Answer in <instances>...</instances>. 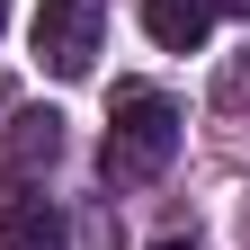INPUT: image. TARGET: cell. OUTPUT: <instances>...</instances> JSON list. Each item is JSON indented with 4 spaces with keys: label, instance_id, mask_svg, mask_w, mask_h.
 <instances>
[{
    "label": "cell",
    "instance_id": "cell-1",
    "mask_svg": "<svg viewBox=\"0 0 250 250\" xmlns=\"http://www.w3.org/2000/svg\"><path fill=\"white\" fill-rule=\"evenodd\" d=\"M179 152V107L161 89H116V116H107V179L116 188H143L161 179Z\"/></svg>",
    "mask_w": 250,
    "mask_h": 250
},
{
    "label": "cell",
    "instance_id": "cell-2",
    "mask_svg": "<svg viewBox=\"0 0 250 250\" xmlns=\"http://www.w3.org/2000/svg\"><path fill=\"white\" fill-rule=\"evenodd\" d=\"M99 27H107V0H45V9H36V54H45V72H54V81H89Z\"/></svg>",
    "mask_w": 250,
    "mask_h": 250
},
{
    "label": "cell",
    "instance_id": "cell-3",
    "mask_svg": "<svg viewBox=\"0 0 250 250\" xmlns=\"http://www.w3.org/2000/svg\"><path fill=\"white\" fill-rule=\"evenodd\" d=\"M0 250H62V214L36 179L0 170Z\"/></svg>",
    "mask_w": 250,
    "mask_h": 250
},
{
    "label": "cell",
    "instance_id": "cell-4",
    "mask_svg": "<svg viewBox=\"0 0 250 250\" xmlns=\"http://www.w3.org/2000/svg\"><path fill=\"white\" fill-rule=\"evenodd\" d=\"M54 161H62V116H54V107H18V116H9V170L36 179V170H54Z\"/></svg>",
    "mask_w": 250,
    "mask_h": 250
},
{
    "label": "cell",
    "instance_id": "cell-5",
    "mask_svg": "<svg viewBox=\"0 0 250 250\" xmlns=\"http://www.w3.org/2000/svg\"><path fill=\"white\" fill-rule=\"evenodd\" d=\"M143 27H152V45L197 54V45H206V27H214V0H143Z\"/></svg>",
    "mask_w": 250,
    "mask_h": 250
},
{
    "label": "cell",
    "instance_id": "cell-6",
    "mask_svg": "<svg viewBox=\"0 0 250 250\" xmlns=\"http://www.w3.org/2000/svg\"><path fill=\"white\" fill-rule=\"evenodd\" d=\"M214 99H224V107H250V45L224 62V72H214Z\"/></svg>",
    "mask_w": 250,
    "mask_h": 250
},
{
    "label": "cell",
    "instance_id": "cell-7",
    "mask_svg": "<svg viewBox=\"0 0 250 250\" xmlns=\"http://www.w3.org/2000/svg\"><path fill=\"white\" fill-rule=\"evenodd\" d=\"M214 9H232V18H250V0H214Z\"/></svg>",
    "mask_w": 250,
    "mask_h": 250
},
{
    "label": "cell",
    "instance_id": "cell-8",
    "mask_svg": "<svg viewBox=\"0 0 250 250\" xmlns=\"http://www.w3.org/2000/svg\"><path fill=\"white\" fill-rule=\"evenodd\" d=\"M152 250H197V241H152Z\"/></svg>",
    "mask_w": 250,
    "mask_h": 250
},
{
    "label": "cell",
    "instance_id": "cell-9",
    "mask_svg": "<svg viewBox=\"0 0 250 250\" xmlns=\"http://www.w3.org/2000/svg\"><path fill=\"white\" fill-rule=\"evenodd\" d=\"M0 27H9V0H0Z\"/></svg>",
    "mask_w": 250,
    "mask_h": 250
},
{
    "label": "cell",
    "instance_id": "cell-10",
    "mask_svg": "<svg viewBox=\"0 0 250 250\" xmlns=\"http://www.w3.org/2000/svg\"><path fill=\"white\" fill-rule=\"evenodd\" d=\"M241 232H250V214H241Z\"/></svg>",
    "mask_w": 250,
    "mask_h": 250
}]
</instances>
